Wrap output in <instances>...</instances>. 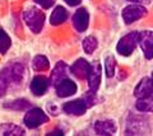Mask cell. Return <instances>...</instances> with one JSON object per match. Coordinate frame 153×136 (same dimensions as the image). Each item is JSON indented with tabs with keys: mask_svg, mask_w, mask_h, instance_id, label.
Wrapping results in <instances>:
<instances>
[{
	"mask_svg": "<svg viewBox=\"0 0 153 136\" xmlns=\"http://www.w3.org/2000/svg\"><path fill=\"white\" fill-rule=\"evenodd\" d=\"M23 18H25L26 24L33 33H40L42 31L44 23H45V14L40 9H37L35 7L28 8L25 12V14H23Z\"/></svg>",
	"mask_w": 153,
	"mask_h": 136,
	"instance_id": "1",
	"label": "cell"
},
{
	"mask_svg": "<svg viewBox=\"0 0 153 136\" xmlns=\"http://www.w3.org/2000/svg\"><path fill=\"white\" fill-rule=\"evenodd\" d=\"M0 75L5 79L8 85H10V84H18L22 82L23 75H25V66L18 62L10 64L1 70Z\"/></svg>",
	"mask_w": 153,
	"mask_h": 136,
	"instance_id": "2",
	"label": "cell"
},
{
	"mask_svg": "<svg viewBox=\"0 0 153 136\" xmlns=\"http://www.w3.org/2000/svg\"><path fill=\"white\" fill-rule=\"evenodd\" d=\"M138 35H139L138 32H130L126 36H124L116 46L117 52L123 56L131 55V52L135 50L138 45Z\"/></svg>",
	"mask_w": 153,
	"mask_h": 136,
	"instance_id": "3",
	"label": "cell"
},
{
	"mask_svg": "<svg viewBox=\"0 0 153 136\" xmlns=\"http://www.w3.org/2000/svg\"><path fill=\"white\" fill-rule=\"evenodd\" d=\"M123 19L126 24H131L138 19H142L143 17L147 15V9L143 5H138V4H131L123 9Z\"/></svg>",
	"mask_w": 153,
	"mask_h": 136,
	"instance_id": "4",
	"label": "cell"
},
{
	"mask_svg": "<svg viewBox=\"0 0 153 136\" xmlns=\"http://www.w3.org/2000/svg\"><path fill=\"white\" fill-rule=\"evenodd\" d=\"M47 121H49V117L41 108H32L25 116V124L30 129H36L38 126L46 124Z\"/></svg>",
	"mask_w": 153,
	"mask_h": 136,
	"instance_id": "5",
	"label": "cell"
},
{
	"mask_svg": "<svg viewBox=\"0 0 153 136\" xmlns=\"http://www.w3.org/2000/svg\"><path fill=\"white\" fill-rule=\"evenodd\" d=\"M138 43L144 52L146 59L151 60L153 57V35L151 31H144L138 35Z\"/></svg>",
	"mask_w": 153,
	"mask_h": 136,
	"instance_id": "6",
	"label": "cell"
},
{
	"mask_svg": "<svg viewBox=\"0 0 153 136\" xmlns=\"http://www.w3.org/2000/svg\"><path fill=\"white\" fill-rule=\"evenodd\" d=\"M87 78H88L89 92L94 93L98 89L100 83H101V65H100L98 62H94V64L91 65Z\"/></svg>",
	"mask_w": 153,
	"mask_h": 136,
	"instance_id": "7",
	"label": "cell"
},
{
	"mask_svg": "<svg viewBox=\"0 0 153 136\" xmlns=\"http://www.w3.org/2000/svg\"><path fill=\"white\" fill-rule=\"evenodd\" d=\"M73 26L78 32H84L88 28V23H89V14L85 8H80L78 9L74 15H73Z\"/></svg>",
	"mask_w": 153,
	"mask_h": 136,
	"instance_id": "8",
	"label": "cell"
},
{
	"mask_svg": "<svg viewBox=\"0 0 153 136\" xmlns=\"http://www.w3.org/2000/svg\"><path fill=\"white\" fill-rule=\"evenodd\" d=\"M63 110L65 113L68 115H74V116H82L87 111V104H85L84 99H75L65 103Z\"/></svg>",
	"mask_w": 153,
	"mask_h": 136,
	"instance_id": "9",
	"label": "cell"
},
{
	"mask_svg": "<svg viewBox=\"0 0 153 136\" xmlns=\"http://www.w3.org/2000/svg\"><path fill=\"white\" fill-rule=\"evenodd\" d=\"M66 74H68V66H66V64L64 61H59L51 71V76H50L51 85L56 87L61 80H64L66 78Z\"/></svg>",
	"mask_w": 153,
	"mask_h": 136,
	"instance_id": "10",
	"label": "cell"
},
{
	"mask_svg": "<svg viewBox=\"0 0 153 136\" xmlns=\"http://www.w3.org/2000/svg\"><path fill=\"white\" fill-rule=\"evenodd\" d=\"M153 87L151 78H143L142 80L138 83V85L134 89V96L137 98H148L152 97Z\"/></svg>",
	"mask_w": 153,
	"mask_h": 136,
	"instance_id": "11",
	"label": "cell"
},
{
	"mask_svg": "<svg viewBox=\"0 0 153 136\" xmlns=\"http://www.w3.org/2000/svg\"><path fill=\"white\" fill-rule=\"evenodd\" d=\"M56 93H57V96L61 97V98H66V97H70V96L75 94L76 93L75 83L65 78L64 80H61L56 85Z\"/></svg>",
	"mask_w": 153,
	"mask_h": 136,
	"instance_id": "12",
	"label": "cell"
},
{
	"mask_svg": "<svg viewBox=\"0 0 153 136\" xmlns=\"http://www.w3.org/2000/svg\"><path fill=\"white\" fill-rule=\"evenodd\" d=\"M94 131L98 135L102 136H108L114 135L116 132V125L111 120H105V121H97L94 124Z\"/></svg>",
	"mask_w": 153,
	"mask_h": 136,
	"instance_id": "13",
	"label": "cell"
},
{
	"mask_svg": "<svg viewBox=\"0 0 153 136\" xmlns=\"http://www.w3.org/2000/svg\"><path fill=\"white\" fill-rule=\"evenodd\" d=\"M89 68H91V64L87 62V60L78 59L73 64V66H71L70 70H71V73H73V75H75L78 79H85L89 73Z\"/></svg>",
	"mask_w": 153,
	"mask_h": 136,
	"instance_id": "14",
	"label": "cell"
},
{
	"mask_svg": "<svg viewBox=\"0 0 153 136\" xmlns=\"http://www.w3.org/2000/svg\"><path fill=\"white\" fill-rule=\"evenodd\" d=\"M47 87H49V82L42 75H37L31 82V92L35 96H44L47 90Z\"/></svg>",
	"mask_w": 153,
	"mask_h": 136,
	"instance_id": "15",
	"label": "cell"
},
{
	"mask_svg": "<svg viewBox=\"0 0 153 136\" xmlns=\"http://www.w3.org/2000/svg\"><path fill=\"white\" fill-rule=\"evenodd\" d=\"M147 122H148V121H147ZM147 122L143 124V117L129 116L126 135H140L142 131H143V126L147 125Z\"/></svg>",
	"mask_w": 153,
	"mask_h": 136,
	"instance_id": "16",
	"label": "cell"
},
{
	"mask_svg": "<svg viewBox=\"0 0 153 136\" xmlns=\"http://www.w3.org/2000/svg\"><path fill=\"white\" fill-rule=\"evenodd\" d=\"M66 18H68L66 9L64 7H56L50 17V23L52 26H59L66 21Z\"/></svg>",
	"mask_w": 153,
	"mask_h": 136,
	"instance_id": "17",
	"label": "cell"
},
{
	"mask_svg": "<svg viewBox=\"0 0 153 136\" xmlns=\"http://www.w3.org/2000/svg\"><path fill=\"white\" fill-rule=\"evenodd\" d=\"M1 132L5 136H22L25 135V130L14 124H4L1 126Z\"/></svg>",
	"mask_w": 153,
	"mask_h": 136,
	"instance_id": "18",
	"label": "cell"
},
{
	"mask_svg": "<svg viewBox=\"0 0 153 136\" xmlns=\"http://www.w3.org/2000/svg\"><path fill=\"white\" fill-rule=\"evenodd\" d=\"M4 107L9 110H13V111H26L31 107V103L27 99H16V101L5 103Z\"/></svg>",
	"mask_w": 153,
	"mask_h": 136,
	"instance_id": "19",
	"label": "cell"
},
{
	"mask_svg": "<svg viewBox=\"0 0 153 136\" xmlns=\"http://www.w3.org/2000/svg\"><path fill=\"white\" fill-rule=\"evenodd\" d=\"M49 66H50V62L46 56H44V55L36 56L32 61V68L35 69L36 71H45V70L49 69Z\"/></svg>",
	"mask_w": 153,
	"mask_h": 136,
	"instance_id": "20",
	"label": "cell"
},
{
	"mask_svg": "<svg viewBox=\"0 0 153 136\" xmlns=\"http://www.w3.org/2000/svg\"><path fill=\"white\" fill-rule=\"evenodd\" d=\"M135 107H137V110L140 111V112H152V110H153L152 97H148V98H138V101L135 103Z\"/></svg>",
	"mask_w": 153,
	"mask_h": 136,
	"instance_id": "21",
	"label": "cell"
},
{
	"mask_svg": "<svg viewBox=\"0 0 153 136\" xmlns=\"http://www.w3.org/2000/svg\"><path fill=\"white\" fill-rule=\"evenodd\" d=\"M97 46H98V42L93 36H88L83 40V50L85 54H92L97 49Z\"/></svg>",
	"mask_w": 153,
	"mask_h": 136,
	"instance_id": "22",
	"label": "cell"
},
{
	"mask_svg": "<svg viewBox=\"0 0 153 136\" xmlns=\"http://www.w3.org/2000/svg\"><path fill=\"white\" fill-rule=\"evenodd\" d=\"M12 45L10 37L7 35V32L4 29H0V54H7V51L9 50Z\"/></svg>",
	"mask_w": 153,
	"mask_h": 136,
	"instance_id": "23",
	"label": "cell"
},
{
	"mask_svg": "<svg viewBox=\"0 0 153 136\" xmlns=\"http://www.w3.org/2000/svg\"><path fill=\"white\" fill-rule=\"evenodd\" d=\"M105 71L107 78H112L115 74V59L112 56H107L105 59Z\"/></svg>",
	"mask_w": 153,
	"mask_h": 136,
	"instance_id": "24",
	"label": "cell"
},
{
	"mask_svg": "<svg viewBox=\"0 0 153 136\" xmlns=\"http://www.w3.org/2000/svg\"><path fill=\"white\" fill-rule=\"evenodd\" d=\"M35 1L38 4V5H41L44 9H49L54 5L56 0H35Z\"/></svg>",
	"mask_w": 153,
	"mask_h": 136,
	"instance_id": "25",
	"label": "cell"
},
{
	"mask_svg": "<svg viewBox=\"0 0 153 136\" xmlns=\"http://www.w3.org/2000/svg\"><path fill=\"white\" fill-rule=\"evenodd\" d=\"M8 87H9V85H8V83L5 82V79H4L1 75H0V98H1L4 94H5Z\"/></svg>",
	"mask_w": 153,
	"mask_h": 136,
	"instance_id": "26",
	"label": "cell"
},
{
	"mask_svg": "<svg viewBox=\"0 0 153 136\" xmlns=\"http://www.w3.org/2000/svg\"><path fill=\"white\" fill-rule=\"evenodd\" d=\"M64 1L66 4H69V5H71V7H74V5H78V4L80 3V0H64Z\"/></svg>",
	"mask_w": 153,
	"mask_h": 136,
	"instance_id": "27",
	"label": "cell"
},
{
	"mask_svg": "<svg viewBox=\"0 0 153 136\" xmlns=\"http://www.w3.org/2000/svg\"><path fill=\"white\" fill-rule=\"evenodd\" d=\"M47 135L49 136H55V135H64V134H63V131L61 130H55V131H50Z\"/></svg>",
	"mask_w": 153,
	"mask_h": 136,
	"instance_id": "28",
	"label": "cell"
},
{
	"mask_svg": "<svg viewBox=\"0 0 153 136\" xmlns=\"http://www.w3.org/2000/svg\"><path fill=\"white\" fill-rule=\"evenodd\" d=\"M128 1H134V3H144V4H149L152 0H128Z\"/></svg>",
	"mask_w": 153,
	"mask_h": 136,
	"instance_id": "29",
	"label": "cell"
}]
</instances>
